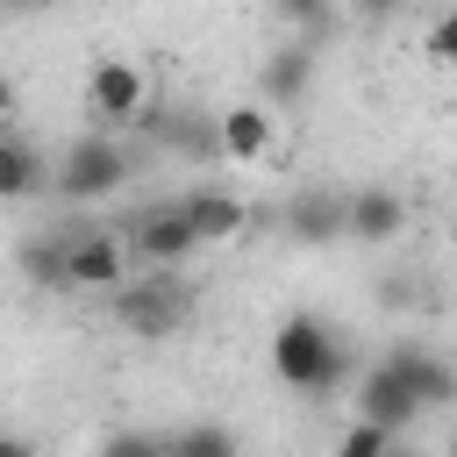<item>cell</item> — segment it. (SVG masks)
<instances>
[{"label": "cell", "mask_w": 457, "mask_h": 457, "mask_svg": "<svg viewBox=\"0 0 457 457\" xmlns=\"http://www.w3.org/2000/svg\"><path fill=\"white\" fill-rule=\"evenodd\" d=\"M0 457H36V450H29L21 436H0Z\"/></svg>", "instance_id": "cell-23"}, {"label": "cell", "mask_w": 457, "mask_h": 457, "mask_svg": "<svg viewBox=\"0 0 457 457\" xmlns=\"http://www.w3.org/2000/svg\"><path fill=\"white\" fill-rule=\"evenodd\" d=\"M164 457H243V450H236V436H228V428H214V421H193V428L164 436Z\"/></svg>", "instance_id": "cell-16"}, {"label": "cell", "mask_w": 457, "mask_h": 457, "mask_svg": "<svg viewBox=\"0 0 457 457\" xmlns=\"http://www.w3.org/2000/svg\"><path fill=\"white\" fill-rule=\"evenodd\" d=\"M343 228H350V193H300V200H286V236L328 243Z\"/></svg>", "instance_id": "cell-8"}, {"label": "cell", "mask_w": 457, "mask_h": 457, "mask_svg": "<svg viewBox=\"0 0 457 457\" xmlns=\"http://www.w3.org/2000/svg\"><path fill=\"white\" fill-rule=\"evenodd\" d=\"M386 457H414V450H407V443H400V436H393V443H386Z\"/></svg>", "instance_id": "cell-24"}, {"label": "cell", "mask_w": 457, "mask_h": 457, "mask_svg": "<svg viewBox=\"0 0 457 457\" xmlns=\"http://www.w3.org/2000/svg\"><path fill=\"white\" fill-rule=\"evenodd\" d=\"M86 114H93V129H107V136L143 129V121H150V71H143L136 57H100V64L86 71Z\"/></svg>", "instance_id": "cell-4"}, {"label": "cell", "mask_w": 457, "mask_h": 457, "mask_svg": "<svg viewBox=\"0 0 457 457\" xmlns=\"http://www.w3.org/2000/svg\"><path fill=\"white\" fill-rule=\"evenodd\" d=\"M121 228H129V250H136V257H150V264H186V257L200 250V228H193L186 200H157V207L129 214Z\"/></svg>", "instance_id": "cell-6"}, {"label": "cell", "mask_w": 457, "mask_h": 457, "mask_svg": "<svg viewBox=\"0 0 457 457\" xmlns=\"http://www.w3.org/2000/svg\"><path fill=\"white\" fill-rule=\"evenodd\" d=\"M271 7H278V14H286V29H300L307 43H314V36H328V21H336V7H328V0H271Z\"/></svg>", "instance_id": "cell-18"}, {"label": "cell", "mask_w": 457, "mask_h": 457, "mask_svg": "<svg viewBox=\"0 0 457 457\" xmlns=\"http://www.w3.org/2000/svg\"><path fill=\"white\" fill-rule=\"evenodd\" d=\"M107 314H114V328H129V336H143V343H164V336L186 328V314H193V286L179 278V264H157L150 278L114 286V293H107Z\"/></svg>", "instance_id": "cell-1"}, {"label": "cell", "mask_w": 457, "mask_h": 457, "mask_svg": "<svg viewBox=\"0 0 457 457\" xmlns=\"http://www.w3.org/2000/svg\"><path fill=\"white\" fill-rule=\"evenodd\" d=\"M100 457H164V436H136V428H121V436H107Z\"/></svg>", "instance_id": "cell-19"}, {"label": "cell", "mask_w": 457, "mask_h": 457, "mask_svg": "<svg viewBox=\"0 0 457 457\" xmlns=\"http://www.w3.org/2000/svg\"><path fill=\"white\" fill-rule=\"evenodd\" d=\"M179 200H186V214H193V228H200V243H236V236L250 228V207H243L236 193L200 186V193H179Z\"/></svg>", "instance_id": "cell-11"}, {"label": "cell", "mask_w": 457, "mask_h": 457, "mask_svg": "<svg viewBox=\"0 0 457 457\" xmlns=\"http://www.w3.org/2000/svg\"><path fill=\"white\" fill-rule=\"evenodd\" d=\"M350 7H357V14H364V21H378V14H393V7H400V0H350Z\"/></svg>", "instance_id": "cell-22"}, {"label": "cell", "mask_w": 457, "mask_h": 457, "mask_svg": "<svg viewBox=\"0 0 457 457\" xmlns=\"http://www.w3.org/2000/svg\"><path fill=\"white\" fill-rule=\"evenodd\" d=\"M64 250H71V228H36V236H21L14 264H21V278H29V286L57 293V286H64Z\"/></svg>", "instance_id": "cell-14"}, {"label": "cell", "mask_w": 457, "mask_h": 457, "mask_svg": "<svg viewBox=\"0 0 457 457\" xmlns=\"http://www.w3.org/2000/svg\"><path fill=\"white\" fill-rule=\"evenodd\" d=\"M271 371H278L286 386H300V393H328V386H343L350 350H343L314 314H286V328L271 336Z\"/></svg>", "instance_id": "cell-2"}, {"label": "cell", "mask_w": 457, "mask_h": 457, "mask_svg": "<svg viewBox=\"0 0 457 457\" xmlns=\"http://www.w3.org/2000/svg\"><path fill=\"white\" fill-rule=\"evenodd\" d=\"M386 443H393V428H386V421H364V414H357V421H350V428L336 436V457H386Z\"/></svg>", "instance_id": "cell-17"}, {"label": "cell", "mask_w": 457, "mask_h": 457, "mask_svg": "<svg viewBox=\"0 0 457 457\" xmlns=\"http://www.w3.org/2000/svg\"><path fill=\"white\" fill-rule=\"evenodd\" d=\"M350 400H357V414H364V421H386L393 436H400V428H407V421L421 414V400L407 393V378H400V371H393L386 357H378V364H371V371L357 378V393H350Z\"/></svg>", "instance_id": "cell-7"}, {"label": "cell", "mask_w": 457, "mask_h": 457, "mask_svg": "<svg viewBox=\"0 0 457 457\" xmlns=\"http://www.w3.org/2000/svg\"><path fill=\"white\" fill-rule=\"evenodd\" d=\"M129 164H136V150L121 143V136H107V129H86L64 157H57V171H50V193L57 200H71V207H86V200H107L114 186H129Z\"/></svg>", "instance_id": "cell-3"}, {"label": "cell", "mask_w": 457, "mask_h": 457, "mask_svg": "<svg viewBox=\"0 0 457 457\" xmlns=\"http://www.w3.org/2000/svg\"><path fill=\"white\" fill-rule=\"evenodd\" d=\"M114 286H129V243L100 221H79L64 250V293H114Z\"/></svg>", "instance_id": "cell-5"}, {"label": "cell", "mask_w": 457, "mask_h": 457, "mask_svg": "<svg viewBox=\"0 0 457 457\" xmlns=\"http://www.w3.org/2000/svg\"><path fill=\"white\" fill-rule=\"evenodd\" d=\"M428 57H436V64H457V7L436 14V29H428Z\"/></svg>", "instance_id": "cell-20"}, {"label": "cell", "mask_w": 457, "mask_h": 457, "mask_svg": "<svg viewBox=\"0 0 457 457\" xmlns=\"http://www.w3.org/2000/svg\"><path fill=\"white\" fill-rule=\"evenodd\" d=\"M43 186H50L43 157H36L21 136H7V129H0V200H29V193H43Z\"/></svg>", "instance_id": "cell-15"}, {"label": "cell", "mask_w": 457, "mask_h": 457, "mask_svg": "<svg viewBox=\"0 0 457 457\" xmlns=\"http://www.w3.org/2000/svg\"><path fill=\"white\" fill-rule=\"evenodd\" d=\"M386 364L407 378V393H414L421 407H443V400L457 393V371H450L443 357H428L421 343H400V350H386Z\"/></svg>", "instance_id": "cell-10"}, {"label": "cell", "mask_w": 457, "mask_h": 457, "mask_svg": "<svg viewBox=\"0 0 457 457\" xmlns=\"http://www.w3.org/2000/svg\"><path fill=\"white\" fill-rule=\"evenodd\" d=\"M264 150H271V107H257V100L250 107H228L221 114V157L228 164H257Z\"/></svg>", "instance_id": "cell-13"}, {"label": "cell", "mask_w": 457, "mask_h": 457, "mask_svg": "<svg viewBox=\"0 0 457 457\" xmlns=\"http://www.w3.org/2000/svg\"><path fill=\"white\" fill-rule=\"evenodd\" d=\"M307 79H314V43L300 36V43H286V50H271L264 57V71H257V86H264V100H300L307 93Z\"/></svg>", "instance_id": "cell-12"}, {"label": "cell", "mask_w": 457, "mask_h": 457, "mask_svg": "<svg viewBox=\"0 0 457 457\" xmlns=\"http://www.w3.org/2000/svg\"><path fill=\"white\" fill-rule=\"evenodd\" d=\"M400 228H407V200H400V193H386V186L350 193V228H343V236H357V243H393Z\"/></svg>", "instance_id": "cell-9"}, {"label": "cell", "mask_w": 457, "mask_h": 457, "mask_svg": "<svg viewBox=\"0 0 457 457\" xmlns=\"http://www.w3.org/2000/svg\"><path fill=\"white\" fill-rule=\"evenodd\" d=\"M14 107H21V93H14V79H7V71H0V129H7V121H14Z\"/></svg>", "instance_id": "cell-21"}]
</instances>
